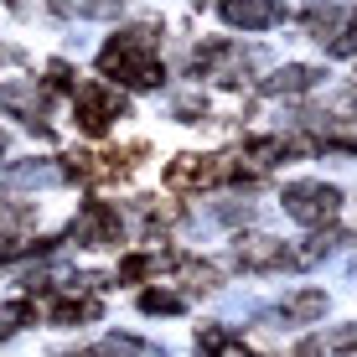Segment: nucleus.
<instances>
[{"label":"nucleus","mask_w":357,"mask_h":357,"mask_svg":"<svg viewBox=\"0 0 357 357\" xmlns=\"http://www.w3.org/2000/svg\"><path fill=\"white\" fill-rule=\"evenodd\" d=\"M119 109H125V98H119V93H109V89H98V83H93V89H83V93H78L73 114H78V125L89 130V135H104V130H109V119H114Z\"/></svg>","instance_id":"2"},{"label":"nucleus","mask_w":357,"mask_h":357,"mask_svg":"<svg viewBox=\"0 0 357 357\" xmlns=\"http://www.w3.org/2000/svg\"><path fill=\"white\" fill-rule=\"evenodd\" d=\"M311 78H316L311 68H280L269 89H275V93H301V89H311Z\"/></svg>","instance_id":"5"},{"label":"nucleus","mask_w":357,"mask_h":357,"mask_svg":"<svg viewBox=\"0 0 357 357\" xmlns=\"http://www.w3.org/2000/svg\"><path fill=\"white\" fill-rule=\"evenodd\" d=\"M140 305H145L151 316H171V311H181V301H176V295H166V290H145V295H140Z\"/></svg>","instance_id":"6"},{"label":"nucleus","mask_w":357,"mask_h":357,"mask_svg":"<svg viewBox=\"0 0 357 357\" xmlns=\"http://www.w3.org/2000/svg\"><path fill=\"white\" fill-rule=\"evenodd\" d=\"M21 321H31V305L26 301H16V305H0V337H10Z\"/></svg>","instance_id":"7"},{"label":"nucleus","mask_w":357,"mask_h":357,"mask_svg":"<svg viewBox=\"0 0 357 357\" xmlns=\"http://www.w3.org/2000/svg\"><path fill=\"white\" fill-rule=\"evenodd\" d=\"M223 6V16L233 21V26H269V21L280 16V0H218Z\"/></svg>","instance_id":"4"},{"label":"nucleus","mask_w":357,"mask_h":357,"mask_svg":"<svg viewBox=\"0 0 357 357\" xmlns=\"http://www.w3.org/2000/svg\"><path fill=\"white\" fill-rule=\"evenodd\" d=\"M337 187H326V181H295L285 187V213L301 218V223H326V218H337Z\"/></svg>","instance_id":"1"},{"label":"nucleus","mask_w":357,"mask_h":357,"mask_svg":"<svg viewBox=\"0 0 357 357\" xmlns=\"http://www.w3.org/2000/svg\"><path fill=\"white\" fill-rule=\"evenodd\" d=\"M73 233H78V243H114L119 238V213L109 202H89L78 213V223H73Z\"/></svg>","instance_id":"3"}]
</instances>
